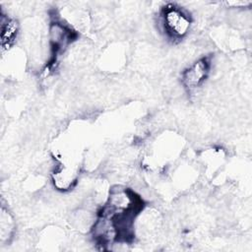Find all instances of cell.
I'll use <instances>...</instances> for the list:
<instances>
[{
  "mask_svg": "<svg viewBox=\"0 0 252 252\" xmlns=\"http://www.w3.org/2000/svg\"><path fill=\"white\" fill-rule=\"evenodd\" d=\"M19 27L16 20L7 16H1V46L3 50L8 49L15 41Z\"/></svg>",
  "mask_w": 252,
  "mask_h": 252,
  "instance_id": "obj_4",
  "label": "cell"
},
{
  "mask_svg": "<svg viewBox=\"0 0 252 252\" xmlns=\"http://www.w3.org/2000/svg\"><path fill=\"white\" fill-rule=\"evenodd\" d=\"M210 68L211 62L207 57L201 58L193 63L182 73L181 79L185 88L189 90H194L197 87L201 86L208 77Z\"/></svg>",
  "mask_w": 252,
  "mask_h": 252,
  "instance_id": "obj_3",
  "label": "cell"
},
{
  "mask_svg": "<svg viewBox=\"0 0 252 252\" xmlns=\"http://www.w3.org/2000/svg\"><path fill=\"white\" fill-rule=\"evenodd\" d=\"M76 38V32L70 28L60 22H53L49 27V40L51 50L53 53V60L59 52L63 51L74 39Z\"/></svg>",
  "mask_w": 252,
  "mask_h": 252,
  "instance_id": "obj_2",
  "label": "cell"
},
{
  "mask_svg": "<svg viewBox=\"0 0 252 252\" xmlns=\"http://www.w3.org/2000/svg\"><path fill=\"white\" fill-rule=\"evenodd\" d=\"M160 24L163 32L170 39L178 40L189 32L191 16L182 7L167 4L160 12Z\"/></svg>",
  "mask_w": 252,
  "mask_h": 252,
  "instance_id": "obj_1",
  "label": "cell"
}]
</instances>
